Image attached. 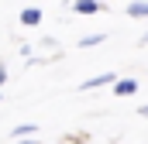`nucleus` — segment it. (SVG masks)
Here are the masks:
<instances>
[{
  "label": "nucleus",
  "instance_id": "obj_1",
  "mask_svg": "<svg viewBox=\"0 0 148 144\" xmlns=\"http://www.w3.org/2000/svg\"><path fill=\"white\" fill-rule=\"evenodd\" d=\"M114 82H117V75H114V72H100V75H93V79L79 82V89L86 93V89H100V86H114Z\"/></svg>",
  "mask_w": 148,
  "mask_h": 144
},
{
  "label": "nucleus",
  "instance_id": "obj_2",
  "mask_svg": "<svg viewBox=\"0 0 148 144\" xmlns=\"http://www.w3.org/2000/svg\"><path fill=\"white\" fill-rule=\"evenodd\" d=\"M21 24H24V28L41 24V10H38V7H24V10H21Z\"/></svg>",
  "mask_w": 148,
  "mask_h": 144
},
{
  "label": "nucleus",
  "instance_id": "obj_3",
  "mask_svg": "<svg viewBox=\"0 0 148 144\" xmlns=\"http://www.w3.org/2000/svg\"><path fill=\"white\" fill-rule=\"evenodd\" d=\"M114 93L117 96H131V93H138V82L134 79H117L114 82Z\"/></svg>",
  "mask_w": 148,
  "mask_h": 144
},
{
  "label": "nucleus",
  "instance_id": "obj_4",
  "mask_svg": "<svg viewBox=\"0 0 148 144\" xmlns=\"http://www.w3.org/2000/svg\"><path fill=\"white\" fill-rule=\"evenodd\" d=\"M31 134H38L35 124H21V127H14V130H10V137H17V141H28Z\"/></svg>",
  "mask_w": 148,
  "mask_h": 144
},
{
  "label": "nucleus",
  "instance_id": "obj_5",
  "mask_svg": "<svg viewBox=\"0 0 148 144\" xmlns=\"http://www.w3.org/2000/svg\"><path fill=\"white\" fill-rule=\"evenodd\" d=\"M76 14H100L103 10V3H90V0H83V3H73Z\"/></svg>",
  "mask_w": 148,
  "mask_h": 144
},
{
  "label": "nucleus",
  "instance_id": "obj_6",
  "mask_svg": "<svg viewBox=\"0 0 148 144\" xmlns=\"http://www.w3.org/2000/svg\"><path fill=\"white\" fill-rule=\"evenodd\" d=\"M127 14L131 17H148V3H127Z\"/></svg>",
  "mask_w": 148,
  "mask_h": 144
},
{
  "label": "nucleus",
  "instance_id": "obj_7",
  "mask_svg": "<svg viewBox=\"0 0 148 144\" xmlns=\"http://www.w3.org/2000/svg\"><path fill=\"white\" fill-rule=\"evenodd\" d=\"M100 41H103V35H86L79 41V48H93V45H100Z\"/></svg>",
  "mask_w": 148,
  "mask_h": 144
},
{
  "label": "nucleus",
  "instance_id": "obj_8",
  "mask_svg": "<svg viewBox=\"0 0 148 144\" xmlns=\"http://www.w3.org/2000/svg\"><path fill=\"white\" fill-rule=\"evenodd\" d=\"M3 82H7V69L0 65V86H3Z\"/></svg>",
  "mask_w": 148,
  "mask_h": 144
},
{
  "label": "nucleus",
  "instance_id": "obj_9",
  "mask_svg": "<svg viewBox=\"0 0 148 144\" xmlns=\"http://www.w3.org/2000/svg\"><path fill=\"white\" fill-rule=\"evenodd\" d=\"M138 113H141V117H148V103H145V107H141V110H138Z\"/></svg>",
  "mask_w": 148,
  "mask_h": 144
},
{
  "label": "nucleus",
  "instance_id": "obj_10",
  "mask_svg": "<svg viewBox=\"0 0 148 144\" xmlns=\"http://www.w3.org/2000/svg\"><path fill=\"white\" fill-rule=\"evenodd\" d=\"M141 45H148V31H145V35H141Z\"/></svg>",
  "mask_w": 148,
  "mask_h": 144
},
{
  "label": "nucleus",
  "instance_id": "obj_11",
  "mask_svg": "<svg viewBox=\"0 0 148 144\" xmlns=\"http://www.w3.org/2000/svg\"><path fill=\"white\" fill-rule=\"evenodd\" d=\"M21 144H35V141H21Z\"/></svg>",
  "mask_w": 148,
  "mask_h": 144
}]
</instances>
